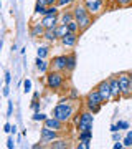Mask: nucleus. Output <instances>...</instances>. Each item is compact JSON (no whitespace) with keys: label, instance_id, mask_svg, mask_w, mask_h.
Masks as SVG:
<instances>
[{"label":"nucleus","instance_id":"f257e3e1","mask_svg":"<svg viewBox=\"0 0 132 149\" xmlns=\"http://www.w3.org/2000/svg\"><path fill=\"white\" fill-rule=\"evenodd\" d=\"M71 10H73L74 20L78 22L81 33L86 32V30H88V28L93 25V22H94V17H93L89 12H88V8L84 7V3H83V2H78V3H74V7L71 8Z\"/></svg>","mask_w":132,"mask_h":149},{"label":"nucleus","instance_id":"f03ea898","mask_svg":"<svg viewBox=\"0 0 132 149\" xmlns=\"http://www.w3.org/2000/svg\"><path fill=\"white\" fill-rule=\"evenodd\" d=\"M74 111H76L74 103L71 101V98H66V100H61L56 106L53 108V116L58 118L59 121L68 123L74 116Z\"/></svg>","mask_w":132,"mask_h":149},{"label":"nucleus","instance_id":"7ed1b4c3","mask_svg":"<svg viewBox=\"0 0 132 149\" xmlns=\"http://www.w3.org/2000/svg\"><path fill=\"white\" fill-rule=\"evenodd\" d=\"M66 83V76H64L63 71H55V70H50L46 74H45V85H46L48 90H55L59 91Z\"/></svg>","mask_w":132,"mask_h":149},{"label":"nucleus","instance_id":"20e7f679","mask_svg":"<svg viewBox=\"0 0 132 149\" xmlns=\"http://www.w3.org/2000/svg\"><path fill=\"white\" fill-rule=\"evenodd\" d=\"M94 126V114L91 111H79V121L76 124L78 131H93Z\"/></svg>","mask_w":132,"mask_h":149},{"label":"nucleus","instance_id":"39448f33","mask_svg":"<svg viewBox=\"0 0 132 149\" xmlns=\"http://www.w3.org/2000/svg\"><path fill=\"white\" fill-rule=\"evenodd\" d=\"M119 78V86H121V91H122V98L126 100H131L132 98V86H131V73H119L117 74Z\"/></svg>","mask_w":132,"mask_h":149},{"label":"nucleus","instance_id":"423d86ee","mask_svg":"<svg viewBox=\"0 0 132 149\" xmlns=\"http://www.w3.org/2000/svg\"><path fill=\"white\" fill-rule=\"evenodd\" d=\"M83 3L93 17H99L104 12V7L107 2L106 0H83Z\"/></svg>","mask_w":132,"mask_h":149},{"label":"nucleus","instance_id":"0eeeda50","mask_svg":"<svg viewBox=\"0 0 132 149\" xmlns=\"http://www.w3.org/2000/svg\"><path fill=\"white\" fill-rule=\"evenodd\" d=\"M109 85H111V93H112V101L114 103H119L122 98V91H121V86H119V78L117 74L114 76H109Z\"/></svg>","mask_w":132,"mask_h":149},{"label":"nucleus","instance_id":"6e6552de","mask_svg":"<svg viewBox=\"0 0 132 149\" xmlns=\"http://www.w3.org/2000/svg\"><path fill=\"white\" fill-rule=\"evenodd\" d=\"M43 126H46L50 129H55V131H59V133H64L66 131V123L59 121L58 118H55V116H48L43 121Z\"/></svg>","mask_w":132,"mask_h":149},{"label":"nucleus","instance_id":"1a4fd4ad","mask_svg":"<svg viewBox=\"0 0 132 149\" xmlns=\"http://www.w3.org/2000/svg\"><path fill=\"white\" fill-rule=\"evenodd\" d=\"M97 88V91H99V95L102 96V101L106 103H109L112 101V93H111V85H109V80H102L99 83V85L96 86Z\"/></svg>","mask_w":132,"mask_h":149},{"label":"nucleus","instance_id":"9d476101","mask_svg":"<svg viewBox=\"0 0 132 149\" xmlns=\"http://www.w3.org/2000/svg\"><path fill=\"white\" fill-rule=\"evenodd\" d=\"M50 70L66 73V55H56V56H53V60L50 61Z\"/></svg>","mask_w":132,"mask_h":149},{"label":"nucleus","instance_id":"9b49d317","mask_svg":"<svg viewBox=\"0 0 132 149\" xmlns=\"http://www.w3.org/2000/svg\"><path fill=\"white\" fill-rule=\"evenodd\" d=\"M59 138V131H55V129H50L46 126H43L41 131H40V139L41 143H51L55 139Z\"/></svg>","mask_w":132,"mask_h":149},{"label":"nucleus","instance_id":"f8f14e48","mask_svg":"<svg viewBox=\"0 0 132 149\" xmlns=\"http://www.w3.org/2000/svg\"><path fill=\"white\" fill-rule=\"evenodd\" d=\"M78 40H79V33H71V32H68L64 37L59 38L61 45L66 47V48H74L78 45Z\"/></svg>","mask_w":132,"mask_h":149},{"label":"nucleus","instance_id":"ddd939ff","mask_svg":"<svg viewBox=\"0 0 132 149\" xmlns=\"http://www.w3.org/2000/svg\"><path fill=\"white\" fill-rule=\"evenodd\" d=\"M40 22L45 28H56L59 25V15H43Z\"/></svg>","mask_w":132,"mask_h":149},{"label":"nucleus","instance_id":"4468645a","mask_svg":"<svg viewBox=\"0 0 132 149\" xmlns=\"http://www.w3.org/2000/svg\"><path fill=\"white\" fill-rule=\"evenodd\" d=\"M45 30L46 28L43 27L41 22H35V23H32V27H30V37L33 38H43V33H45Z\"/></svg>","mask_w":132,"mask_h":149},{"label":"nucleus","instance_id":"2eb2a0df","mask_svg":"<svg viewBox=\"0 0 132 149\" xmlns=\"http://www.w3.org/2000/svg\"><path fill=\"white\" fill-rule=\"evenodd\" d=\"M86 101L93 103V104H99V106H102V104H104V101H102V96L99 95L97 88H94L93 91H89V93L86 95Z\"/></svg>","mask_w":132,"mask_h":149},{"label":"nucleus","instance_id":"dca6fc26","mask_svg":"<svg viewBox=\"0 0 132 149\" xmlns=\"http://www.w3.org/2000/svg\"><path fill=\"white\" fill-rule=\"evenodd\" d=\"M35 66H37V70L40 71V74H46L48 71H50V61H46V58H40V56H37V60H35Z\"/></svg>","mask_w":132,"mask_h":149},{"label":"nucleus","instance_id":"f3484780","mask_svg":"<svg viewBox=\"0 0 132 149\" xmlns=\"http://www.w3.org/2000/svg\"><path fill=\"white\" fill-rule=\"evenodd\" d=\"M76 65H78V60H76V53H68L66 55V73H73L76 70Z\"/></svg>","mask_w":132,"mask_h":149},{"label":"nucleus","instance_id":"a211bd4d","mask_svg":"<svg viewBox=\"0 0 132 149\" xmlns=\"http://www.w3.org/2000/svg\"><path fill=\"white\" fill-rule=\"evenodd\" d=\"M43 38H45L48 43H55V42H58L59 40L58 33H56V28H46L45 33H43Z\"/></svg>","mask_w":132,"mask_h":149},{"label":"nucleus","instance_id":"6ab92c4d","mask_svg":"<svg viewBox=\"0 0 132 149\" xmlns=\"http://www.w3.org/2000/svg\"><path fill=\"white\" fill-rule=\"evenodd\" d=\"M50 148L51 149H68L69 148V141L68 139H63V138H58L50 143Z\"/></svg>","mask_w":132,"mask_h":149},{"label":"nucleus","instance_id":"aec40b11","mask_svg":"<svg viewBox=\"0 0 132 149\" xmlns=\"http://www.w3.org/2000/svg\"><path fill=\"white\" fill-rule=\"evenodd\" d=\"M71 20H74L73 10H63V12H59V23H69Z\"/></svg>","mask_w":132,"mask_h":149},{"label":"nucleus","instance_id":"412c9836","mask_svg":"<svg viewBox=\"0 0 132 149\" xmlns=\"http://www.w3.org/2000/svg\"><path fill=\"white\" fill-rule=\"evenodd\" d=\"M84 106H86V109L91 111L93 114H97V113L101 111V108H102V106H99V104H93V103H89V101H84Z\"/></svg>","mask_w":132,"mask_h":149},{"label":"nucleus","instance_id":"4be33fe9","mask_svg":"<svg viewBox=\"0 0 132 149\" xmlns=\"http://www.w3.org/2000/svg\"><path fill=\"white\" fill-rule=\"evenodd\" d=\"M78 139L79 141H93V131H79Z\"/></svg>","mask_w":132,"mask_h":149},{"label":"nucleus","instance_id":"5701e85b","mask_svg":"<svg viewBox=\"0 0 132 149\" xmlns=\"http://www.w3.org/2000/svg\"><path fill=\"white\" fill-rule=\"evenodd\" d=\"M59 7L58 5H48L45 10V15H59Z\"/></svg>","mask_w":132,"mask_h":149},{"label":"nucleus","instance_id":"b1692460","mask_svg":"<svg viewBox=\"0 0 132 149\" xmlns=\"http://www.w3.org/2000/svg\"><path fill=\"white\" fill-rule=\"evenodd\" d=\"M48 53H50V48H48L46 45H43V47H38V50H37V56H40V58H46Z\"/></svg>","mask_w":132,"mask_h":149},{"label":"nucleus","instance_id":"393cba45","mask_svg":"<svg viewBox=\"0 0 132 149\" xmlns=\"http://www.w3.org/2000/svg\"><path fill=\"white\" fill-rule=\"evenodd\" d=\"M69 30H68V25L66 23H59L58 27H56V33H58V37L61 38V37H64L66 33H68Z\"/></svg>","mask_w":132,"mask_h":149},{"label":"nucleus","instance_id":"a878e982","mask_svg":"<svg viewBox=\"0 0 132 149\" xmlns=\"http://www.w3.org/2000/svg\"><path fill=\"white\" fill-rule=\"evenodd\" d=\"M68 25V30L71 33H81V30H79V25H78V22L76 20H71L69 23H66Z\"/></svg>","mask_w":132,"mask_h":149},{"label":"nucleus","instance_id":"bb28decb","mask_svg":"<svg viewBox=\"0 0 132 149\" xmlns=\"http://www.w3.org/2000/svg\"><path fill=\"white\" fill-rule=\"evenodd\" d=\"M122 143H124V148H132V129L127 131V136L122 139Z\"/></svg>","mask_w":132,"mask_h":149},{"label":"nucleus","instance_id":"cd10ccee","mask_svg":"<svg viewBox=\"0 0 132 149\" xmlns=\"http://www.w3.org/2000/svg\"><path fill=\"white\" fill-rule=\"evenodd\" d=\"M46 118H48V116L45 114V113H41V111H37V113H33L32 119H33V121H45Z\"/></svg>","mask_w":132,"mask_h":149},{"label":"nucleus","instance_id":"c85d7f7f","mask_svg":"<svg viewBox=\"0 0 132 149\" xmlns=\"http://www.w3.org/2000/svg\"><path fill=\"white\" fill-rule=\"evenodd\" d=\"M73 3H76L74 0H58V3H56V5H58L59 8H66V7H71Z\"/></svg>","mask_w":132,"mask_h":149},{"label":"nucleus","instance_id":"c756f323","mask_svg":"<svg viewBox=\"0 0 132 149\" xmlns=\"http://www.w3.org/2000/svg\"><path fill=\"white\" fill-rule=\"evenodd\" d=\"M45 10H46V5H41V3H37L35 5V15H45Z\"/></svg>","mask_w":132,"mask_h":149},{"label":"nucleus","instance_id":"7c9ffc66","mask_svg":"<svg viewBox=\"0 0 132 149\" xmlns=\"http://www.w3.org/2000/svg\"><path fill=\"white\" fill-rule=\"evenodd\" d=\"M23 91H25V93H30V91H32V80L26 78V80L23 81Z\"/></svg>","mask_w":132,"mask_h":149},{"label":"nucleus","instance_id":"2f4dec72","mask_svg":"<svg viewBox=\"0 0 132 149\" xmlns=\"http://www.w3.org/2000/svg\"><path fill=\"white\" fill-rule=\"evenodd\" d=\"M30 106H32V109H33V111L37 113V111H40V106H41V103L38 101V100H33V101H32V104H30Z\"/></svg>","mask_w":132,"mask_h":149},{"label":"nucleus","instance_id":"473e14b6","mask_svg":"<svg viewBox=\"0 0 132 149\" xmlns=\"http://www.w3.org/2000/svg\"><path fill=\"white\" fill-rule=\"evenodd\" d=\"M69 98H71V100H78L79 98V93H78L76 88H71V90H69Z\"/></svg>","mask_w":132,"mask_h":149},{"label":"nucleus","instance_id":"72a5a7b5","mask_svg":"<svg viewBox=\"0 0 132 149\" xmlns=\"http://www.w3.org/2000/svg\"><path fill=\"white\" fill-rule=\"evenodd\" d=\"M117 124V128H119V131H122V129H129V123L127 121H119L116 123Z\"/></svg>","mask_w":132,"mask_h":149},{"label":"nucleus","instance_id":"f704fd0d","mask_svg":"<svg viewBox=\"0 0 132 149\" xmlns=\"http://www.w3.org/2000/svg\"><path fill=\"white\" fill-rule=\"evenodd\" d=\"M117 5L119 7H131L132 0H117Z\"/></svg>","mask_w":132,"mask_h":149},{"label":"nucleus","instance_id":"c9c22d12","mask_svg":"<svg viewBox=\"0 0 132 149\" xmlns=\"http://www.w3.org/2000/svg\"><path fill=\"white\" fill-rule=\"evenodd\" d=\"M12 113H13V101H8V109H7V118L12 116Z\"/></svg>","mask_w":132,"mask_h":149},{"label":"nucleus","instance_id":"e433bc0d","mask_svg":"<svg viewBox=\"0 0 132 149\" xmlns=\"http://www.w3.org/2000/svg\"><path fill=\"white\" fill-rule=\"evenodd\" d=\"M3 131L8 133V134L12 133V124H10V123H5V124H3Z\"/></svg>","mask_w":132,"mask_h":149},{"label":"nucleus","instance_id":"4c0bfd02","mask_svg":"<svg viewBox=\"0 0 132 149\" xmlns=\"http://www.w3.org/2000/svg\"><path fill=\"white\" fill-rule=\"evenodd\" d=\"M7 148H8V149H13V148H15V143H13V138H8V141H7Z\"/></svg>","mask_w":132,"mask_h":149},{"label":"nucleus","instance_id":"58836bf2","mask_svg":"<svg viewBox=\"0 0 132 149\" xmlns=\"http://www.w3.org/2000/svg\"><path fill=\"white\" fill-rule=\"evenodd\" d=\"M122 148H124L122 141H114V149H122Z\"/></svg>","mask_w":132,"mask_h":149},{"label":"nucleus","instance_id":"ea45409f","mask_svg":"<svg viewBox=\"0 0 132 149\" xmlns=\"http://www.w3.org/2000/svg\"><path fill=\"white\" fill-rule=\"evenodd\" d=\"M112 141H122V139H121V134H119V131L112 133Z\"/></svg>","mask_w":132,"mask_h":149},{"label":"nucleus","instance_id":"a19ab883","mask_svg":"<svg viewBox=\"0 0 132 149\" xmlns=\"http://www.w3.org/2000/svg\"><path fill=\"white\" fill-rule=\"evenodd\" d=\"M10 81H12V74L7 71V73H5V83H7V85H10Z\"/></svg>","mask_w":132,"mask_h":149},{"label":"nucleus","instance_id":"79ce46f5","mask_svg":"<svg viewBox=\"0 0 132 149\" xmlns=\"http://www.w3.org/2000/svg\"><path fill=\"white\" fill-rule=\"evenodd\" d=\"M2 93H3V96H8V95H10V88H8V85L3 88V91H2Z\"/></svg>","mask_w":132,"mask_h":149},{"label":"nucleus","instance_id":"37998d69","mask_svg":"<svg viewBox=\"0 0 132 149\" xmlns=\"http://www.w3.org/2000/svg\"><path fill=\"white\" fill-rule=\"evenodd\" d=\"M58 3V0H46V7L48 5H56Z\"/></svg>","mask_w":132,"mask_h":149},{"label":"nucleus","instance_id":"c03bdc74","mask_svg":"<svg viewBox=\"0 0 132 149\" xmlns=\"http://www.w3.org/2000/svg\"><path fill=\"white\" fill-rule=\"evenodd\" d=\"M116 131H119L117 124H111V133H116Z\"/></svg>","mask_w":132,"mask_h":149},{"label":"nucleus","instance_id":"a18cd8bd","mask_svg":"<svg viewBox=\"0 0 132 149\" xmlns=\"http://www.w3.org/2000/svg\"><path fill=\"white\" fill-rule=\"evenodd\" d=\"M73 121L76 123V124H78V121H79V113H76V114L73 116Z\"/></svg>","mask_w":132,"mask_h":149},{"label":"nucleus","instance_id":"49530a36","mask_svg":"<svg viewBox=\"0 0 132 149\" xmlns=\"http://www.w3.org/2000/svg\"><path fill=\"white\" fill-rule=\"evenodd\" d=\"M38 148H43V144H41V143H37V144H33V149H38Z\"/></svg>","mask_w":132,"mask_h":149},{"label":"nucleus","instance_id":"de8ad7c7","mask_svg":"<svg viewBox=\"0 0 132 149\" xmlns=\"http://www.w3.org/2000/svg\"><path fill=\"white\" fill-rule=\"evenodd\" d=\"M38 98H40V93H38V91H35V93H33V100H38Z\"/></svg>","mask_w":132,"mask_h":149},{"label":"nucleus","instance_id":"09e8293b","mask_svg":"<svg viewBox=\"0 0 132 149\" xmlns=\"http://www.w3.org/2000/svg\"><path fill=\"white\" fill-rule=\"evenodd\" d=\"M37 3H41V5H46V0H37Z\"/></svg>","mask_w":132,"mask_h":149},{"label":"nucleus","instance_id":"8fccbe9b","mask_svg":"<svg viewBox=\"0 0 132 149\" xmlns=\"http://www.w3.org/2000/svg\"><path fill=\"white\" fill-rule=\"evenodd\" d=\"M15 133H17V126L13 124V126H12V134H15Z\"/></svg>","mask_w":132,"mask_h":149},{"label":"nucleus","instance_id":"3c124183","mask_svg":"<svg viewBox=\"0 0 132 149\" xmlns=\"http://www.w3.org/2000/svg\"><path fill=\"white\" fill-rule=\"evenodd\" d=\"M107 3H114V5H117V0H107Z\"/></svg>","mask_w":132,"mask_h":149},{"label":"nucleus","instance_id":"603ef678","mask_svg":"<svg viewBox=\"0 0 132 149\" xmlns=\"http://www.w3.org/2000/svg\"><path fill=\"white\" fill-rule=\"evenodd\" d=\"M0 8H2V2H0Z\"/></svg>","mask_w":132,"mask_h":149}]
</instances>
